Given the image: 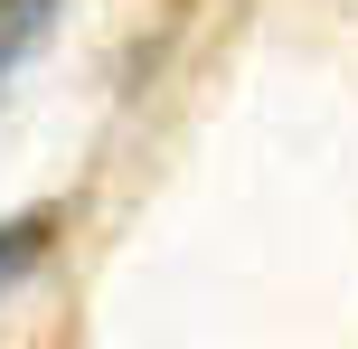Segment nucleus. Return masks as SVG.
<instances>
[{
    "mask_svg": "<svg viewBox=\"0 0 358 349\" xmlns=\"http://www.w3.org/2000/svg\"><path fill=\"white\" fill-rule=\"evenodd\" d=\"M48 236H57V208H29V218H10V227H0V293H10V283L29 274L38 255H48Z\"/></svg>",
    "mask_w": 358,
    "mask_h": 349,
    "instance_id": "1",
    "label": "nucleus"
},
{
    "mask_svg": "<svg viewBox=\"0 0 358 349\" xmlns=\"http://www.w3.org/2000/svg\"><path fill=\"white\" fill-rule=\"evenodd\" d=\"M48 10H57V0H0V76L48 38Z\"/></svg>",
    "mask_w": 358,
    "mask_h": 349,
    "instance_id": "2",
    "label": "nucleus"
}]
</instances>
